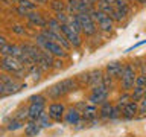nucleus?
Instances as JSON below:
<instances>
[{"instance_id":"1","label":"nucleus","mask_w":146,"mask_h":137,"mask_svg":"<svg viewBox=\"0 0 146 137\" xmlns=\"http://www.w3.org/2000/svg\"><path fill=\"white\" fill-rule=\"evenodd\" d=\"M78 87V82L76 79H73V78H67V79H62L61 82H58V84L52 85L50 88L47 90V96L50 99H59L62 98V96H66L68 93H72V91H75Z\"/></svg>"},{"instance_id":"2","label":"nucleus","mask_w":146,"mask_h":137,"mask_svg":"<svg viewBox=\"0 0 146 137\" xmlns=\"http://www.w3.org/2000/svg\"><path fill=\"white\" fill-rule=\"evenodd\" d=\"M137 76L139 75H137V70H135L134 64H125L123 75H122V79H120L123 91H132V88H134V85H135Z\"/></svg>"},{"instance_id":"3","label":"nucleus","mask_w":146,"mask_h":137,"mask_svg":"<svg viewBox=\"0 0 146 137\" xmlns=\"http://www.w3.org/2000/svg\"><path fill=\"white\" fill-rule=\"evenodd\" d=\"M91 18H93L94 23H98L99 29L104 31V32H111L113 31V18L107 15V14H104L102 11H99V9H94V11L90 12Z\"/></svg>"},{"instance_id":"4","label":"nucleus","mask_w":146,"mask_h":137,"mask_svg":"<svg viewBox=\"0 0 146 137\" xmlns=\"http://www.w3.org/2000/svg\"><path fill=\"white\" fill-rule=\"evenodd\" d=\"M76 20L79 21L81 25V29L84 32L85 35H94L96 31H98V26H96V23L93 21V18H91L90 14H84V12H79L76 14Z\"/></svg>"},{"instance_id":"5","label":"nucleus","mask_w":146,"mask_h":137,"mask_svg":"<svg viewBox=\"0 0 146 137\" xmlns=\"http://www.w3.org/2000/svg\"><path fill=\"white\" fill-rule=\"evenodd\" d=\"M108 87H105L104 84H100L94 88H91V93L88 96V100L90 104L93 105H102L108 100Z\"/></svg>"},{"instance_id":"6","label":"nucleus","mask_w":146,"mask_h":137,"mask_svg":"<svg viewBox=\"0 0 146 137\" xmlns=\"http://www.w3.org/2000/svg\"><path fill=\"white\" fill-rule=\"evenodd\" d=\"M0 82L5 85V90H6V94H12L17 93L20 88H23L21 84H18L15 78L9 76L8 73H0Z\"/></svg>"},{"instance_id":"7","label":"nucleus","mask_w":146,"mask_h":137,"mask_svg":"<svg viewBox=\"0 0 146 137\" xmlns=\"http://www.w3.org/2000/svg\"><path fill=\"white\" fill-rule=\"evenodd\" d=\"M66 111H67L66 105L61 104V102H52L49 105V110H47L49 116H50V119H52L53 122L64 120V114H66Z\"/></svg>"},{"instance_id":"8","label":"nucleus","mask_w":146,"mask_h":137,"mask_svg":"<svg viewBox=\"0 0 146 137\" xmlns=\"http://www.w3.org/2000/svg\"><path fill=\"white\" fill-rule=\"evenodd\" d=\"M23 67L25 66H23L15 57H3L2 58V68L6 70L8 73H17L18 70H21Z\"/></svg>"},{"instance_id":"9","label":"nucleus","mask_w":146,"mask_h":137,"mask_svg":"<svg viewBox=\"0 0 146 137\" xmlns=\"http://www.w3.org/2000/svg\"><path fill=\"white\" fill-rule=\"evenodd\" d=\"M59 32L66 37V38L68 40V43L72 44V47H75L78 49L79 46L82 44V40H81V37L79 34H76V32H73L70 27H68V25H61V29H59Z\"/></svg>"},{"instance_id":"10","label":"nucleus","mask_w":146,"mask_h":137,"mask_svg":"<svg viewBox=\"0 0 146 137\" xmlns=\"http://www.w3.org/2000/svg\"><path fill=\"white\" fill-rule=\"evenodd\" d=\"M41 49L46 50V52H49L53 58H64V57H67L66 49L61 47V46H59L58 43H55V41H50V40L46 41V44H44Z\"/></svg>"},{"instance_id":"11","label":"nucleus","mask_w":146,"mask_h":137,"mask_svg":"<svg viewBox=\"0 0 146 137\" xmlns=\"http://www.w3.org/2000/svg\"><path fill=\"white\" fill-rule=\"evenodd\" d=\"M123 68H125V64L120 61H111L105 66V70H107V75L111 76L113 79H122L123 75Z\"/></svg>"},{"instance_id":"12","label":"nucleus","mask_w":146,"mask_h":137,"mask_svg":"<svg viewBox=\"0 0 146 137\" xmlns=\"http://www.w3.org/2000/svg\"><path fill=\"white\" fill-rule=\"evenodd\" d=\"M21 49H23V52H25L27 57L31 58V61L36 66V64H38V61H40L41 50H43V49H40L36 44H23Z\"/></svg>"},{"instance_id":"13","label":"nucleus","mask_w":146,"mask_h":137,"mask_svg":"<svg viewBox=\"0 0 146 137\" xmlns=\"http://www.w3.org/2000/svg\"><path fill=\"white\" fill-rule=\"evenodd\" d=\"M27 111H29V120H36V119L46 111V104L31 102L29 107H27Z\"/></svg>"},{"instance_id":"14","label":"nucleus","mask_w":146,"mask_h":137,"mask_svg":"<svg viewBox=\"0 0 146 137\" xmlns=\"http://www.w3.org/2000/svg\"><path fill=\"white\" fill-rule=\"evenodd\" d=\"M81 119H82V114H81L79 110L75 108V107L68 108L66 111V114H64V122H67L68 125H76Z\"/></svg>"},{"instance_id":"15","label":"nucleus","mask_w":146,"mask_h":137,"mask_svg":"<svg viewBox=\"0 0 146 137\" xmlns=\"http://www.w3.org/2000/svg\"><path fill=\"white\" fill-rule=\"evenodd\" d=\"M53 63H55V58L50 55L49 52L46 50H41V57H40V61H38V66L41 70H49V68L53 67Z\"/></svg>"},{"instance_id":"16","label":"nucleus","mask_w":146,"mask_h":137,"mask_svg":"<svg viewBox=\"0 0 146 137\" xmlns=\"http://www.w3.org/2000/svg\"><path fill=\"white\" fill-rule=\"evenodd\" d=\"M137 114H139V102L131 100L122 108V116L125 119H134Z\"/></svg>"},{"instance_id":"17","label":"nucleus","mask_w":146,"mask_h":137,"mask_svg":"<svg viewBox=\"0 0 146 137\" xmlns=\"http://www.w3.org/2000/svg\"><path fill=\"white\" fill-rule=\"evenodd\" d=\"M98 107L96 105H93V104H90V105H87V107L81 111V114H82V119L84 120H87V122H93V120H96L98 119Z\"/></svg>"},{"instance_id":"18","label":"nucleus","mask_w":146,"mask_h":137,"mask_svg":"<svg viewBox=\"0 0 146 137\" xmlns=\"http://www.w3.org/2000/svg\"><path fill=\"white\" fill-rule=\"evenodd\" d=\"M26 18L32 23V25H35V26H38V27H44V29H46V26H47V20H44L43 15L38 14V12H32V11L27 12Z\"/></svg>"},{"instance_id":"19","label":"nucleus","mask_w":146,"mask_h":137,"mask_svg":"<svg viewBox=\"0 0 146 137\" xmlns=\"http://www.w3.org/2000/svg\"><path fill=\"white\" fill-rule=\"evenodd\" d=\"M41 131V126L38 125V122L35 120H27L26 126H25V134L26 137H36Z\"/></svg>"},{"instance_id":"20","label":"nucleus","mask_w":146,"mask_h":137,"mask_svg":"<svg viewBox=\"0 0 146 137\" xmlns=\"http://www.w3.org/2000/svg\"><path fill=\"white\" fill-rule=\"evenodd\" d=\"M102 79H104V75H102V70H91L90 72V81H88V85L91 88H94V87H98L102 84Z\"/></svg>"},{"instance_id":"21","label":"nucleus","mask_w":146,"mask_h":137,"mask_svg":"<svg viewBox=\"0 0 146 137\" xmlns=\"http://www.w3.org/2000/svg\"><path fill=\"white\" fill-rule=\"evenodd\" d=\"M96 5H98V9H99V11H102L104 14H107V15H110V17L113 15L114 11H116V6H114V5H111V3H107L105 0H99Z\"/></svg>"},{"instance_id":"22","label":"nucleus","mask_w":146,"mask_h":137,"mask_svg":"<svg viewBox=\"0 0 146 137\" xmlns=\"http://www.w3.org/2000/svg\"><path fill=\"white\" fill-rule=\"evenodd\" d=\"M145 91H146V88L145 87H134L132 88V91H131V100H134V102H140L141 99L145 98Z\"/></svg>"},{"instance_id":"23","label":"nucleus","mask_w":146,"mask_h":137,"mask_svg":"<svg viewBox=\"0 0 146 137\" xmlns=\"http://www.w3.org/2000/svg\"><path fill=\"white\" fill-rule=\"evenodd\" d=\"M35 122H38V125H40L41 128H50V126H52V123H53V120H52V119H50V116H49V113H46V111L41 114V116L36 119Z\"/></svg>"},{"instance_id":"24","label":"nucleus","mask_w":146,"mask_h":137,"mask_svg":"<svg viewBox=\"0 0 146 137\" xmlns=\"http://www.w3.org/2000/svg\"><path fill=\"white\" fill-rule=\"evenodd\" d=\"M111 111H113V105L108 102H105V104H102L100 105V110H99V116L102 117V119H110V114H111Z\"/></svg>"},{"instance_id":"25","label":"nucleus","mask_w":146,"mask_h":137,"mask_svg":"<svg viewBox=\"0 0 146 137\" xmlns=\"http://www.w3.org/2000/svg\"><path fill=\"white\" fill-rule=\"evenodd\" d=\"M50 8L55 12H64L67 9V3H64L62 0H50Z\"/></svg>"},{"instance_id":"26","label":"nucleus","mask_w":146,"mask_h":137,"mask_svg":"<svg viewBox=\"0 0 146 137\" xmlns=\"http://www.w3.org/2000/svg\"><path fill=\"white\" fill-rule=\"evenodd\" d=\"M14 117L18 119V120H21V122L29 120V111H27V107H21V108L15 113V116H14Z\"/></svg>"},{"instance_id":"27","label":"nucleus","mask_w":146,"mask_h":137,"mask_svg":"<svg viewBox=\"0 0 146 137\" xmlns=\"http://www.w3.org/2000/svg\"><path fill=\"white\" fill-rule=\"evenodd\" d=\"M128 102H131V93H129V91H125V93H123L120 98L117 99V107L119 108H123Z\"/></svg>"},{"instance_id":"28","label":"nucleus","mask_w":146,"mask_h":137,"mask_svg":"<svg viewBox=\"0 0 146 137\" xmlns=\"http://www.w3.org/2000/svg\"><path fill=\"white\" fill-rule=\"evenodd\" d=\"M23 125H25V122H21V120H18V119L14 117L12 120L8 123V130L9 131H15V130H20Z\"/></svg>"},{"instance_id":"29","label":"nucleus","mask_w":146,"mask_h":137,"mask_svg":"<svg viewBox=\"0 0 146 137\" xmlns=\"http://www.w3.org/2000/svg\"><path fill=\"white\" fill-rule=\"evenodd\" d=\"M18 5H20L21 8H25L26 11H34V9L36 8V5L32 2V0H20V2H18Z\"/></svg>"},{"instance_id":"30","label":"nucleus","mask_w":146,"mask_h":137,"mask_svg":"<svg viewBox=\"0 0 146 137\" xmlns=\"http://www.w3.org/2000/svg\"><path fill=\"white\" fill-rule=\"evenodd\" d=\"M47 29H50V31H59L61 29V23H59L56 18H49L47 20Z\"/></svg>"},{"instance_id":"31","label":"nucleus","mask_w":146,"mask_h":137,"mask_svg":"<svg viewBox=\"0 0 146 137\" xmlns=\"http://www.w3.org/2000/svg\"><path fill=\"white\" fill-rule=\"evenodd\" d=\"M55 18L61 23V25H67L68 20H70V15H67L66 12H56V15H55Z\"/></svg>"},{"instance_id":"32","label":"nucleus","mask_w":146,"mask_h":137,"mask_svg":"<svg viewBox=\"0 0 146 137\" xmlns=\"http://www.w3.org/2000/svg\"><path fill=\"white\" fill-rule=\"evenodd\" d=\"M31 102H36V104H46V96L43 94H32L29 98V104Z\"/></svg>"},{"instance_id":"33","label":"nucleus","mask_w":146,"mask_h":137,"mask_svg":"<svg viewBox=\"0 0 146 137\" xmlns=\"http://www.w3.org/2000/svg\"><path fill=\"white\" fill-rule=\"evenodd\" d=\"M139 113L141 116H146V98H143L139 102Z\"/></svg>"},{"instance_id":"34","label":"nucleus","mask_w":146,"mask_h":137,"mask_svg":"<svg viewBox=\"0 0 146 137\" xmlns=\"http://www.w3.org/2000/svg\"><path fill=\"white\" fill-rule=\"evenodd\" d=\"M79 81H82V84H88L90 81V72H85V73H81L79 78H78Z\"/></svg>"},{"instance_id":"35","label":"nucleus","mask_w":146,"mask_h":137,"mask_svg":"<svg viewBox=\"0 0 146 137\" xmlns=\"http://www.w3.org/2000/svg\"><path fill=\"white\" fill-rule=\"evenodd\" d=\"M143 44H146V40H141V41H139V43H135L134 46L128 47V49H126V52H131V50H134V49H137V47H140V46H143Z\"/></svg>"},{"instance_id":"36","label":"nucleus","mask_w":146,"mask_h":137,"mask_svg":"<svg viewBox=\"0 0 146 137\" xmlns=\"http://www.w3.org/2000/svg\"><path fill=\"white\" fill-rule=\"evenodd\" d=\"M12 31L14 32H15V34H20V35H23V34H25V27H23V26H12Z\"/></svg>"},{"instance_id":"37","label":"nucleus","mask_w":146,"mask_h":137,"mask_svg":"<svg viewBox=\"0 0 146 137\" xmlns=\"http://www.w3.org/2000/svg\"><path fill=\"white\" fill-rule=\"evenodd\" d=\"M62 59L61 58H55V63H53V67L55 68H62Z\"/></svg>"},{"instance_id":"38","label":"nucleus","mask_w":146,"mask_h":137,"mask_svg":"<svg viewBox=\"0 0 146 137\" xmlns=\"http://www.w3.org/2000/svg\"><path fill=\"white\" fill-rule=\"evenodd\" d=\"M0 96H6V90H5V85L0 82Z\"/></svg>"},{"instance_id":"39","label":"nucleus","mask_w":146,"mask_h":137,"mask_svg":"<svg viewBox=\"0 0 146 137\" xmlns=\"http://www.w3.org/2000/svg\"><path fill=\"white\" fill-rule=\"evenodd\" d=\"M35 5H46V3H49V0H32Z\"/></svg>"},{"instance_id":"40","label":"nucleus","mask_w":146,"mask_h":137,"mask_svg":"<svg viewBox=\"0 0 146 137\" xmlns=\"http://www.w3.org/2000/svg\"><path fill=\"white\" fill-rule=\"evenodd\" d=\"M6 43H8V41H6V38H5L3 35H0V47H2V46H5Z\"/></svg>"},{"instance_id":"41","label":"nucleus","mask_w":146,"mask_h":137,"mask_svg":"<svg viewBox=\"0 0 146 137\" xmlns=\"http://www.w3.org/2000/svg\"><path fill=\"white\" fill-rule=\"evenodd\" d=\"M107 3H111V5H116V0H105Z\"/></svg>"},{"instance_id":"42","label":"nucleus","mask_w":146,"mask_h":137,"mask_svg":"<svg viewBox=\"0 0 146 137\" xmlns=\"http://www.w3.org/2000/svg\"><path fill=\"white\" fill-rule=\"evenodd\" d=\"M90 2H91V3H98L99 0H90Z\"/></svg>"},{"instance_id":"43","label":"nucleus","mask_w":146,"mask_h":137,"mask_svg":"<svg viewBox=\"0 0 146 137\" xmlns=\"http://www.w3.org/2000/svg\"><path fill=\"white\" fill-rule=\"evenodd\" d=\"M11 2H12V3H18L20 0H11Z\"/></svg>"},{"instance_id":"44","label":"nucleus","mask_w":146,"mask_h":137,"mask_svg":"<svg viewBox=\"0 0 146 137\" xmlns=\"http://www.w3.org/2000/svg\"><path fill=\"white\" fill-rule=\"evenodd\" d=\"M139 3H146V0H139Z\"/></svg>"},{"instance_id":"45","label":"nucleus","mask_w":146,"mask_h":137,"mask_svg":"<svg viewBox=\"0 0 146 137\" xmlns=\"http://www.w3.org/2000/svg\"><path fill=\"white\" fill-rule=\"evenodd\" d=\"M145 66H146V58H145Z\"/></svg>"},{"instance_id":"46","label":"nucleus","mask_w":146,"mask_h":137,"mask_svg":"<svg viewBox=\"0 0 146 137\" xmlns=\"http://www.w3.org/2000/svg\"><path fill=\"white\" fill-rule=\"evenodd\" d=\"M145 98H146V91H145Z\"/></svg>"},{"instance_id":"47","label":"nucleus","mask_w":146,"mask_h":137,"mask_svg":"<svg viewBox=\"0 0 146 137\" xmlns=\"http://www.w3.org/2000/svg\"><path fill=\"white\" fill-rule=\"evenodd\" d=\"M145 117H146V116H145Z\"/></svg>"}]
</instances>
